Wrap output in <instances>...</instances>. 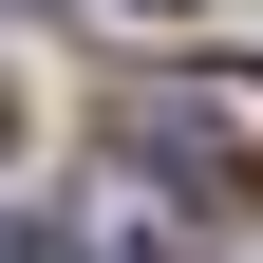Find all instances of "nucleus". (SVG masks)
<instances>
[{
  "instance_id": "f03ea898",
  "label": "nucleus",
  "mask_w": 263,
  "mask_h": 263,
  "mask_svg": "<svg viewBox=\"0 0 263 263\" xmlns=\"http://www.w3.org/2000/svg\"><path fill=\"white\" fill-rule=\"evenodd\" d=\"M170 19H188V0H170Z\"/></svg>"
},
{
  "instance_id": "f257e3e1",
  "label": "nucleus",
  "mask_w": 263,
  "mask_h": 263,
  "mask_svg": "<svg viewBox=\"0 0 263 263\" xmlns=\"http://www.w3.org/2000/svg\"><path fill=\"white\" fill-rule=\"evenodd\" d=\"M132 132H151L170 170H207V188H263V76H151Z\"/></svg>"
}]
</instances>
